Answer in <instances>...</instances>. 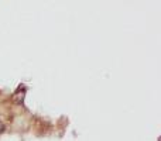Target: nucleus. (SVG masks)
Instances as JSON below:
<instances>
[{
    "label": "nucleus",
    "mask_w": 161,
    "mask_h": 141,
    "mask_svg": "<svg viewBox=\"0 0 161 141\" xmlns=\"http://www.w3.org/2000/svg\"><path fill=\"white\" fill-rule=\"evenodd\" d=\"M3 130H4V124H3V123L2 122H0V133H2V131Z\"/></svg>",
    "instance_id": "obj_1"
}]
</instances>
